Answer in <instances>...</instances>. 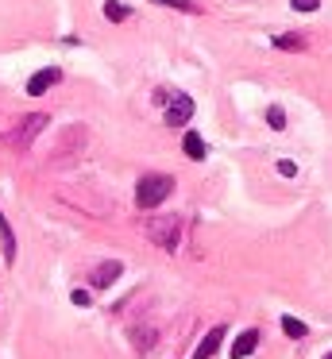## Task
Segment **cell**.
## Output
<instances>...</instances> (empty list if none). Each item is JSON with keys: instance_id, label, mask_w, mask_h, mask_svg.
I'll return each mask as SVG.
<instances>
[{"instance_id": "obj_3", "label": "cell", "mask_w": 332, "mask_h": 359, "mask_svg": "<svg viewBox=\"0 0 332 359\" xmlns=\"http://www.w3.org/2000/svg\"><path fill=\"white\" fill-rule=\"evenodd\" d=\"M147 236H151V243H159L162 251H178V243H182V217L159 212L154 220H147Z\"/></svg>"}, {"instance_id": "obj_2", "label": "cell", "mask_w": 332, "mask_h": 359, "mask_svg": "<svg viewBox=\"0 0 332 359\" xmlns=\"http://www.w3.org/2000/svg\"><path fill=\"white\" fill-rule=\"evenodd\" d=\"M43 128H46V112H27V116L15 120V124L0 135V140H4V147H12V151H27Z\"/></svg>"}, {"instance_id": "obj_11", "label": "cell", "mask_w": 332, "mask_h": 359, "mask_svg": "<svg viewBox=\"0 0 332 359\" xmlns=\"http://www.w3.org/2000/svg\"><path fill=\"white\" fill-rule=\"evenodd\" d=\"M274 47H278V50H305V35H298V32L274 35Z\"/></svg>"}, {"instance_id": "obj_1", "label": "cell", "mask_w": 332, "mask_h": 359, "mask_svg": "<svg viewBox=\"0 0 332 359\" xmlns=\"http://www.w3.org/2000/svg\"><path fill=\"white\" fill-rule=\"evenodd\" d=\"M170 194H174V178H170V174H143V178L135 182V205L139 209H159Z\"/></svg>"}, {"instance_id": "obj_17", "label": "cell", "mask_w": 332, "mask_h": 359, "mask_svg": "<svg viewBox=\"0 0 332 359\" xmlns=\"http://www.w3.org/2000/svg\"><path fill=\"white\" fill-rule=\"evenodd\" d=\"M293 12H317V0H290Z\"/></svg>"}, {"instance_id": "obj_14", "label": "cell", "mask_w": 332, "mask_h": 359, "mask_svg": "<svg viewBox=\"0 0 332 359\" xmlns=\"http://www.w3.org/2000/svg\"><path fill=\"white\" fill-rule=\"evenodd\" d=\"M267 124L274 128V132H282V128H286V112L278 109V104H270V109H267Z\"/></svg>"}, {"instance_id": "obj_12", "label": "cell", "mask_w": 332, "mask_h": 359, "mask_svg": "<svg viewBox=\"0 0 332 359\" xmlns=\"http://www.w3.org/2000/svg\"><path fill=\"white\" fill-rule=\"evenodd\" d=\"M128 4H120V0H105V16L112 20V24H124V20H128Z\"/></svg>"}, {"instance_id": "obj_8", "label": "cell", "mask_w": 332, "mask_h": 359, "mask_svg": "<svg viewBox=\"0 0 332 359\" xmlns=\"http://www.w3.org/2000/svg\"><path fill=\"white\" fill-rule=\"evenodd\" d=\"M220 340H224V325L208 328L205 340L197 344V351H193V359H213V355H216V348H220Z\"/></svg>"}, {"instance_id": "obj_4", "label": "cell", "mask_w": 332, "mask_h": 359, "mask_svg": "<svg viewBox=\"0 0 332 359\" xmlns=\"http://www.w3.org/2000/svg\"><path fill=\"white\" fill-rule=\"evenodd\" d=\"M193 112H197V104H193V97H170L166 112H162V120H166V128H185L193 120Z\"/></svg>"}, {"instance_id": "obj_20", "label": "cell", "mask_w": 332, "mask_h": 359, "mask_svg": "<svg viewBox=\"0 0 332 359\" xmlns=\"http://www.w3.org/2000/svg\"><path fill=\"white\" fill-rule=\"evenodd\" d=\"M324 359H332V351H328V355H324Z\"/></svg>"}, {"instance_id": "obj_18", "label": "cell", "mask_w": 332, "mask_h": 359, "mask_svg": "<svg viewBox=\"0 0 332 359\" xmlns=\"http://www.w3.org/2000/svg\"><path fill=\"white\" fill-rule=\"evenodd\" d=\"M278 174H282V178H293V174H298V163H290V158H282V163H278Z\"/></svg>"}, {"instance_id": "obj_13", "label": "cell", "mask_w": 332, "mask_h": 359, "mask_svg": "<svg viewBox=\"0 0 332 359\" xmlns=\"http://www.w3.org/2000/svg\"><path fill=\"white\" fill-rule=\"evenodd\" d=\"M282 332L290 336V340H301V336H309V328L301 325L298 317H282Z\"/></svg>"}, {"instance_id": "obj_16", "label": "cell", "mask_w": 332, "mask_h": 359, "mask_svg": "<svg viewBox=\"0 0 332 359\" xmlns=\"http://www.w3.org/2000/svg\"><path fill=\"white\" fill-rule=\"evenodd\" d=\"M151 340H154V332H151V328H135V348H139V351H147V348H151Z\"/></svg>"}, {"instance_id": "obj_7", "label": "cell", "mask_w": 332, "mask_h": 359, "mask_svg": "<svg viewBox=\"0 0 332 359\" xmlns=\"http://www.w3.org/2000/svg\"><path fill=\"white\" fill-rule=\"evenodd\" d=\"M255 348H259V328H244L236 336V344H232V359H247Z\"/></svg>"}, {"instance_id": "obj_6", "label": "cell", "mask_w": 332, "mask_h": 359, "mask_svg": "<svg viewBox=\"0 0 332 359\" xmlns=\"http://www.w3.org/2000/svg\"><path fill=\"white\" fill-rule=\"evenodd\" d=\"M120 274H124V263H116V259H105V263H100L97 271L89 274V282H93L97 290H108L116 278H120Z\"/></svg>"}, {"instance_id": "obj_10", "label": "cell", "mask_w": 332, "mask_h": 359, "mask_svg": "<svg viewBox=\"0 0 332 359\" xmlns=\"http://www.w3.org/2000/svg\"><path fill=\"white\" fill-rule=\"evenodd\" d=\"M0 248H4V263H15V236H12V224L4 220V212H0Z\"/></svg>"}, {"instance_id": "obj_15", "label": "cell", "mask_w": 332, "mask_h": 359, "mask_svg": "<svg viewBox=\"0 0 332 359\" xmlns=\"http://www.w3.org/2000/svg\"><path fill=\"white\" fill-rule=\"evenodd\" d=\"M154 4H166V8L178 12H201V4H193V0H154Z\"/></svg>"}, {"instance_id": "obj_5", "label": "cell", "mask_w": 332, "mask_h": 359, "mask_svg": "<svg viewBox=\"0 0 332 359\" xmlns=\"http://www.w3.org/2000/svg\"><path fill=\"white\" fill-rule=\"evenodd\" d=\"M58 81H62V70H58V66H46V70H39L35 78L27 81V97H43L46 89L58 86Z\"/></svg>"}, {"instance_id": "obj_9", "label": "cell", "mask_w": 332, "mask_h": 359, "mask_svg": "<svg viewBox=\"0 0 332 359\" xmlns=\"http://www.w3.org/2000/svg\"><path fill=\"white\" fill-rule=\"evenodd\" d=\"M182 151H185V155H190V158H197V163H201V158L208 155L205 140H201L197 132H185V135H182Z\"/></svg>"}, {"instance_id": "obj_19", "label": "cell", "mask_w": 332, "mask_h": 359, "mask_svg": "<svg viewBox=\"0 0 332 359\" xmlns=\"http://www.w3.org/2000/svg\"><path fill=\"white\" fill-rule=\"evenodd\" d=\"M74 305H89V294H85V290H74Z\"/></svg>"}]
</instances>
